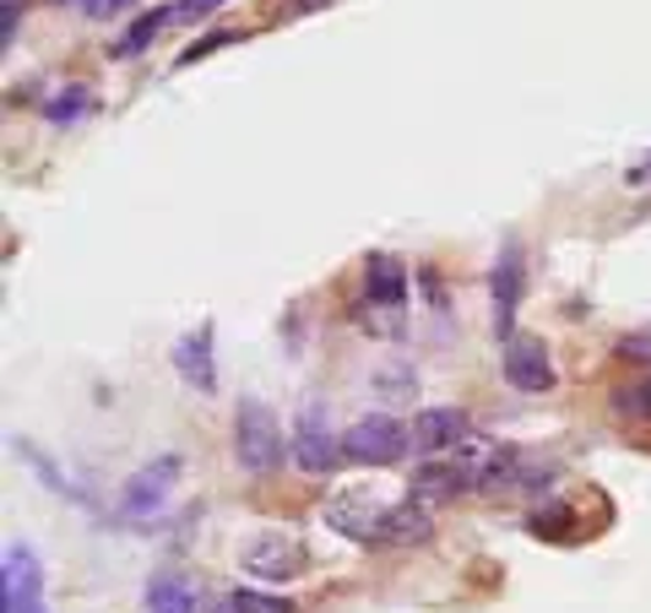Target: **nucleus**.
<instances>
[{"instance_id": "25", "label": "nucleus", "mask_w": 651, "mask_h": 613, "mask_svg": "<svg viewBox=\"0 0 651 613\" xmlns=\"http://www.w3.org/2000/svg\"><path fill=\"white\" fill-rule=\"evenodd\" d=\"M28 613H50V609H44V603H39V609H28Z\"/></svg>"}, {"instance_id": "11", "label": "nucleus", "mask_w": 651, "mask_h": 613, "mask_svg": "<svg viewBox=\"0 0 651 613\" xmlns=\"http://www.w3.org/2000/svg\"><path fill=\"white\" fill-rule=\"evenodd\" d=\"M174 369H180L191 385H201V391L217 385V374H212V326H201V331H191V337L174 342Z\"/></svg>"}, {"instance_id": "15", "label": "nucleus", "mask_w": 651, "mask_h": 613, "mask_svg": "<svg viewBox=\"0 0 651 613\" xmlns=\"http://www.w3.org/2000/svg\"><path fill=\"white\" fill-rule=\"evenodd\" d=\"M44 115H50L55 125L82 120V115H87V87H61V98H50V104H44Z\"/></svg>"}, {"instance_id": "22", "label": "nucleus", "mask_w": 651, "mask_h": 613, "mask_svg": "<svg viewBox=\"0 0 651 613\" xmlns=\"http://www.w3.org/2000/svg\"><path fill=\"white\" fill-rule=\"evenodd\" d=\"M130 0H87V17H115V11H126Z\"/></svg>"}, {"instance_id": "23", "label": "nucleus", "mask_w": 651, "mask_h": 613, "mask_svg": "<svg viewBox=\"0 0 651 613\" xmlns=\"http://www.w3.org/2000/svg\"><path fill=\"white\" fill-rule=\"evenodd\" d=\"M630 180H636V184H651V152H647V163H641V169H636Z\"/></svg>"}, {"instance_id": "2", "label": "nucleus", "mask_w": 651, "mask_h": 613, "mask_svg": "<svg viewBox=\"0 0 651 613\" xmlns=\"http://www.w3.org/2000/svg\"><path fill=\"white\" fill-rule=\"evenodd\" d=\"M407 445H413L407 430L396 419H386V413H370V419H359L353 430L342 434V456L359 462V467H391V462H402Z\"/></svg>"}, {"instance_id": "17", "label": "nucleus", "mask_w": 651, "mask_h": 613, "mask_svg": "<svg viewBox=\"0 0 651 613\" xmlns=\"http://www.w3.org/2000/svg\"><path fill=\"white\" fill-rule=\"evenodd\" d=\"M223 44H234V33H228V28H223V33H206V39H195L191 50H185V55H180V65H195V61H206V55H217V50H223Z\"/></svg>"}, {"instance_id": "9", "label": "nucleus", "mask_w": 651, "mask_h": 613, "mask_svg": "<svg viewBox=\"0 0 651 613\" xmlns=\"http://www.w3.org/2000/svg\"><path fill=\"white\" fill-rule=\"evenodd\" d=\"M245 570L260 575V581H288V575L305 570V549L294 538H260V543L245 549Z\"/></svg>"}, {"instance_id": "12", "label": "nucleus", "mask_w": 651, "mask_h": 613, "mask_svg": "<svg viewBox=\"0 0 651 613\" xmlns=\"http://www.w3.org/2000/svg\"><path fill=\"white\" fill-rule=\"evenodd\" d=\"M429 538V510L424 505H391L381 516V543H424Z\"/></svg>"}, {"instance_id": "6", "label": "nucleus", "mask_w": 651, "mask_h": 613, "mask_svg": "<svg viewBox=\"0 0 651 613\" xmlns=\"http://www.w3.org/2000/svg\"><path fill=\"white\" fill-rule=\"evenodd\" d=\"M174 478H180V462H174V456H158L152 467H141V473H136V478L126 484V494H120L126 516H152V510L169 499Z\"/></svg>"}, {"instance_id": "8", "label": "nucleus", "mask_w": 651, "mask_h": 613, "mask_svg": "<svg viewBox=\"0 0 651 613\" xmlns=\"http://www.w3.org/2000/svg\"><path fill=\"white\" fill-rule=\"evenodd\" d=\"M521 283H526V266H521V245L511 240L500 250V261H494V331L500 337H511V326H516Z\"/></svg>"}, {"instance_id": "18", "label": "nucleus", "mask_w": 651, "mask_h": 613, "mask_svg": "<svg viewBox=\"0 0 651 613\" xmlns=\"http://www.w3.org/2000/svg\"><path fill=\"white\" fill-rule=\"evenodd\" d=\"M625 413H636V419H647L651 424V374L636 385V391H625Z\"/></svg>"}, {"instance_id": "14", "label": "nucleus", "mask_w": 651, "mask_h": 613, "mask_svg": "<svg viewBox=\"0 0 651 613\" xmlns=\"http://www.w3.org/2000/svg\"><path fill=\"white\" fill-rule=\"evenodd\" d=\"M147 613H195V592L180 575H158L147 586Z\"/></svg>"}, {"instance_id": "20", "label": "nucleus", "mask_w": 651, "mask_h": 613, "mask_svg": "<svg viewBox=\"0 0 651 613\" xmlns=\"http://www.w3.org/2000/svg\"><path fill=\"white\" fill-rule=\"evenodd\" d=\"M223 0H174V17H206V11H217Z\"/></svg>"}, {"instance_id": "10", "label": "nucleus", "mask_w": 651, "mask_h": 613, "mask_svg": "<svg viewBox=\"0 0 651 613\" xmlns=\"http://www.w3.org/2000/svg\"><path fill=\"white\" fill-rule=\"evenodd\" d=\"M364 294H370L375 305L402 309L407 305V266H402L396 255H370V261H364Z\"/></svg>"}, {"instance_id": "24", "label": "nucleus", "mask_w": 651, "mask_h": 613, "mask_svg": "<svg viewBox=\"0 0 651 613\" xmlns=\"http://www.w3.org/2000/svg\"><path fill=\"white\" fill-rule=\"evenodd\" d=\"M288 6H299V11H316V6H321V0H288Z\"/></svg>"}, {"instance_id": "5", "label": "nucleus", "mask_w": 651, "mask_h": 613, "mask_svg": "<svg viewBox=\"0 0 651 613\" xmlns=\"http://www.w3.org/2000/svg\"><path fill=\"white\" fill-rule=\"evenodd\" d=\"M413 451H424V456H440V451H456L461 440H472V419L461 413V408H424L418 419H413Z\"/></svg>"}, {"instance_id": "21", "label": "nucleus", "mask_w": 651, "mask_h": 613, "mask_svg": "<svg viewBox=\"0 0 651 613\" xmlns=\"http://www.w3.org/2000/svg\"><path fill=\"white\" fill-rule=\"evenodd\" d=\"M619 353H625V359H651V337H625Z\"/></svg>"}, {"instance_id": "7", "label": "nucleus", "mask_w": 651, "mask_h": 613, "mask_svg": "<svg viewBox=\"0 0 651 613\" xmlns=\"http://www.w3.org/2000/svg\"><path fill=\"white\" fill-rule=\"evenodd\" d=\"M505 380L516 391H548L554 385V364H548V348L537 337H511L505 342Z\"/></svg>"}, {"instance_id": "3", "label": "nucleus", "mask_w": 651, "mask_h": 613, "mask_svg": "<svg viewBox=\"0 0 651 613\" xmlns=\"http://www.w3.org/2000/svg\"><path fill=\"white\" fill-rule=\"evenodd\" d=\"M294 456H299L305 473H331V467H337L342 440L331 434L321 402H305V408H299V424H294Z\"/></svg>"}, {"instance_id": "1", "label": "nucleus", "mask_w": 651, "mask_h": 613, "mask_svg": "<svg viewBox=\"0 0 651 613\" xmlns=\"http://www.w3.org/2000/svg\"><path fill=\"white\" fill-rule=\"evenodd\" d=\"M234 456L245 473H277V462H282V424L256 397H245L234 413Z\"/></svg>"}, {"instance_id": "16", "label": "nucleus", "mask_w": 651, "mask_h": 613, "mask_svg": "<svg viewBox=\"0 0 651 613\" xmlns=\"http://www.w3.org/2000/svg\"><path fill=\"white\" fill-rule=\"evenodd\" d=\"M223 613H294L282 598H260V592H234L223 598Z\"/></svg>"}, {"instance_id": "4", "label": "nucleus", "mask_w": 651, "mask_h": 613, "mask_svg": "<svg viewBox=\"0 0 651 613\" xmlns=\"http://www.w3.org/2000/svg\"><path fill=\"white\" fill-rule=\"evenodd\" d=\"M44 603V570H39V553L28 543H11L6 549V586H0V609L6 613H28Z\"/></svg>"}, {"instance_id": "13", "label": "nucleus", "mask_w": 651, "mask_h": 613, "mask_svg": "<svg viewBox=\"0 0 651 613\" xmlns=\"http://www.w3.org/2000/svg\"><path fill=\"white\" fill-rule=\"evenodd\" d=\"M163 22H174V11H163V6H158V11H141L126 33H120V44H115V61H136V55H141V50H147V44L163 33Z\"/></svg>"}, {"instance_id": "19", "label": "nucleus", "mask_w": 651, "mask_h": 613, "mask_svg": "<svg viewBox=\"0 0 651 613\" xmlns=\"http://www.w3.org/2000/svg\"><path fill=\"white\" fill-rule=\"evenodd\" d=\"M17 17H22V6L17 0H0V39H6V50L17 44Z\"/></svg>"}]
</instances>
